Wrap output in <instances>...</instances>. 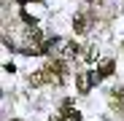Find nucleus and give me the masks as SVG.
<instances>
[{
    "label": "nucleus",
    "instance_id": "obj_6",
    "mask_svg": "<svg viewBox=\"0 0 124 121\" xmlns=\"http://www.w3.org/2000/svg\"><path fill=\"white\" fill-rule=\"evenodd\" d=\"M84 57H86V59H89V62H94V59H97V49H94V46H89V49H86V54H84Z\"/></svg>",
    "mask_w": 124,
    "mask_h": 121
},
{
    "label": "nucleus",
    "instance_id": "obj_5",
    "mask_svg": "<svg viewBox=\"0 0 124 121\" xmlns=\"http://www.w3.org/2000/svg\"><path fill=\"white\" fill-rule=\"evenodd\" d=\"M111 73H113V62H111V59H105V62L100 65V75H111Z\"/></svg>",
    "mask_w": 124,
    "mask_h": 121
},
{
    "label": "nucleus",
    "instance_id": "obj_4",
    "mask_svg": "<svg viewBox=\"0 0 124 121\" xmlns=\"http://www.w3.org/2000/svg\"><path fill=\"white\" fill-rule=\"evenodd\" d=\"M46 81H49V73H46V67H43V70H38L35 75H30V84H32V86H40V84H46Z\"/></svg>",
    "mask_w": 124,
    "mask_h": 121
},
{
    "label": "nucleus",
    "instance_id": "obj_7",
    "mask_svg": "<svg viewBox=\"0 0 124 121\" xmlns=\"http://www.w3.org/2000/svg\"><path fill=\"white\" fill-rule=\"evenodd\" d=\"M49 121H65V118H62V113H59V116H54V118H49Z\"/></svg>",
    "mask_w": 124,
    "mask_h": 121
},
{
    "label": "nucleus",
    "instance_id": "obj_2",
    "mask_svg": "<svg viewBox=\"0 0 124 121\" xmlns=\"http://www.w3.org/2000/svg\"><path fill=\"white\" fill-rule=\"evenodd\" d=\"M62 118H65V121H81V110L73 108L70 102H65V105H62Z\"/></svg>",
    "mask_w": 124,
    "mask_h": 121
},
{
    "label": "nucleus",
    "instance_id": "obj_3",
    "mask_svg": "<svg viewBox=\"0 0 124 121\" xmlns=\"http://www.w3.org/2000/svg\"><path fill=\"white\" fill-rule=\"evenodd\" d=\"M73 30H76V32H86V30H89V16H86V14H78V16L73 19Z\"/></svg>",
    "mask_w": 124,
    "mask_h": 121
},
{
    "label": "nucleus",
    "instance_id": "obj_8",
    "mask_svg": "<svg viewBox=\"0 0 124 121\" xmlns=\"http://www.w3.org/2000/svg\"><path fill=\"white\" fill-rule=\"evenodd\" d=\"M92 3H94V0H92Z\"/></svg>",
    "mask_w": 124,
    "mask_h": 121
},
{
    "label": "nucleus",
    "instance_id": "obj_1",
    "mask_svg": "<svg viewBox=\"0 0 124 121\" xmlns=\"http://www.w3.org/2000/svg\"><path fill=\"white\" fill-rule=\"evenodd\" d=\"M97 78H100L97 73H76V86H78V92H81V94H86Z\"/></svg>",
    "mask_w": 124,
    "mask_h": 121
}]
</instances>
